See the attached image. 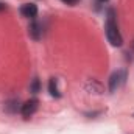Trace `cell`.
Returning a JSON list of instances; mask_svg holds the SVG:
<instances>
[{
  "instance_id": "1",
  "label": "cell",
  "mask_w": 134,
  "mask_h": 134,
  "mask_svg": "<svg viewBox=\"0 0 134 134\" xmlns=\"http://www.w3.org/2000/svg\"><path fill=\"white\" fill-rule=\"evenodd\" d=\"M104 30H106V37H108V41H109V44H111L112 47H120V45L123 44V37H122L120 30H119V25H117L115 11H114L112 8L108 9Z\"/></svg>"
},
{
  "instance_id": "2",
  "label": "cell",
  "mask_w": 134,
  "mask_h": 134,
  "mask_svg": "<svg viewBox=\"0 0 134 134\" xmlns=\"http://www.w3.org/2000/svg\"><path fill=\"white\" fill-rule=\"evenodd\" d=\"M125 80H126V72L125 70H117L111 75L109 78V91L111 92H115L119 87H122L125 84Z\"/></svg>"
},
{
  "instance_id": "3",
  "label": "cell",
  "mask_w": 134,
  "mask_h": 134,
  "mask_svg": "<svg viewBox=\"0 0 134 134\" xmlns=\"http://www.w3.org/2000/svg\"><path fill=\"white\" fill-rule=\"evenodd\" d=\"M37 108H39V101L36 100V98H31V100L25 101V103L20 106V114H22L25 119H30L34 112L37 111Z\"/></svg>"
},
{
  "instance_id": "4",
  "label": "cell",
  "mask_w": 134,
  "mask_h": 134,
  "mask_svg": "<svg viewBox=\"0 0 134 134\" xmlns=\"http://www.w3.org/2000/svg\"><path fill=\"white\" fill-rule=\"evenodd\" d=\"M28 33H30V36L33 37L34 41H39V39L42 37V34H44V27H42V24L37 22L36 19H33V22H31L30 27H28Z\"/></svg>"
},
{
  "instance_id": "5",
  "label": "cell",
  "mask_w": 134,
  "mask_h": 134,
  "mask_svg": "<svg viewBox=\"0 0 134 134\" xmlns=\"http://www.w3.org/2000/svg\"><path fill=\"white\" fill-rule=\"evenodd\" d=\"M20 14L24 16V17H27V19H36V16H37V5H34V3H24L22 6H20Z\"/></svg>"
},
{
  "instance_id": "6",
  "label": "cell",
  "mask_w": 134,
  "mask_h": 134,
  "mask_svg": "<svg viewBox=\"0 0 134 134\" xmlns=\"http://www.w3.org/2000/svg\"><path fill=\"white\" fill-rule=\"evenodd\" d=\"M48 92H50V95L55 97V98H59V97H61V92H59V89H58V83H56L55 78H50V81H48Z\"/></svg>"
},
{
  "instance_id": "7",
  "label": "cell",
  "mask_w": 134,
  "mask_h": 134,
  "mask_svg": "<svg viewBox=\"0 0 134 134\" xmlns=\"http://www.w3.org/2000/svg\"><path fill=\"white\" fill-rule=\"evenodd\" d=\"M5 109H6L9 114H16L17 111H20V108H19V101H17V100H9V101H6V104H5Z\"/></svg>"
},
{
  "instance_id": "8",
  "label": "cell",
  "mask_w": 134,
  "mask_h": 134,
  "mask_svg": "<svg viewBox=\"0 0 134 134\" xmlns=\"http://www.w3.org/2000/svg\"><path fill=\"white\" fill-rule=\"evenodd\" d=\"M39 91H41V81L37 78H34L33 81H31V84H30V92L31 94H37Z\"/></svg>"
},
{
  "instance_id": "9",
  "label": "cell",
  "mask_w": 134,
  "mask_h": 134,
  "mask_svg": "<svg viewBox=\"0 0 134 134\" xmlns=\"http://www.w3.org/2000/svg\"><path fill=\"white\" fill-rule=\"evenodd\" d=\"M63 3H66V5H70V6H75L80 0H61Z\"/></svg>"
},
{
  "instance_id": "10",
  "label": "cell",
  "mask_w": 134,
  "mask_h": 134,
  "mask_svg": "<svg viewBox=\"0 0 134 134\" xmlns=\"http://www.w3.org/2000/svg\"><path fill=\"white\" fill-rule=\"evenodd\" d=\"M5 9H6V3L0 2V11H5Z\"/></svg>"
},
{
  "instance_id": "11",
  "label": "cell",
  "mask_w": 134,
  "mask_h": 134,
  "mask_svg": "<svg viewBox=\"0 0 134 134\" xmlns=\"http://www.w3.org/2000/svg\"><path fill=\"white\" fill-rule=\"evenodd\" d=\"M100 2H108V0H100Z\"/></svg>"
},
{
  "instance_id": "12",
  "label": "cell",
  "mask_w": 134,
  "mask_h": 134,
  "mask_svg": "<svg viewBox=\"0 0 134 134\" xmlns=\"http://www.w3.org/2000/svg\"><path fill=\"white\" fill-rule=\"evenodd\" d=\"M133 48H134V42H133Z\"/></svg>"
}]
</instances>
